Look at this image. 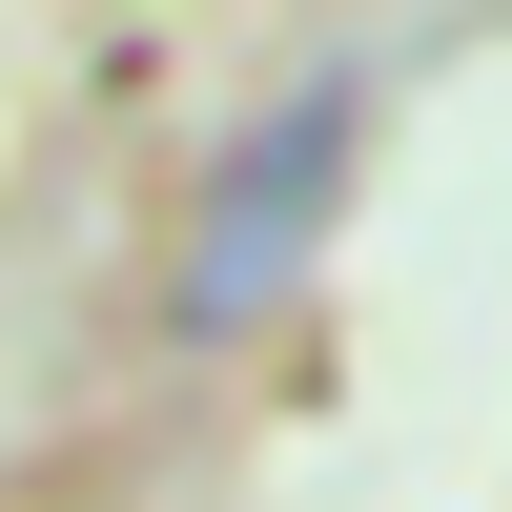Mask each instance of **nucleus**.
<instances>
[{
    "instance_id": "f257e3e1",
    "label": "nucleus",
    "mask_w": 512,
    "mask_h": 512,
    "mask_svg": "<svg viewBox=\"0 0 512 512\" xmlns=\"http://www.w3.org/2000/svg\"><path fill=\"white\" fill-rule=\"evenodd\" d=\"M349 164H369V82L349 62H308L267 123H246L226 164H205V246H185V328H246V308H287L308 287V246L349 226Z\"/></svg>"
}]
</instances>
